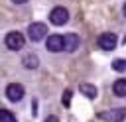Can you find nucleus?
I'll list each match as a JSON object with an SVG mask.
<instances>
[{
	"instance_id": "f257e3e1",
	"label": "nucleus",
	"mask_w": 126,
	"mask_h": 122,
	"mask_svg": "<svg viewBox=\"0 0 126 122\" xmlns=\"http://www.w3.org/2000/svg\"><path fill=\"white\" fill-rule=\"evenodd\" d=\"M45 33H47V26H45V24H41V22L30 24V28H28V35H30V39H32V41H39V39H43V37H45Z\"/></svg>"
},
{
	"instance_id": "f03ea898",
	"label": "nucleus",
	"mask_w": 126,
	"mask_h": 122,
	"mask_svg": "<svg viewBox=\"0 0 126 122\" xmlns=\"http://www.w3.org/2000/svg\"><path fill=\"white\" fill-rule=\"evenodd\" d=\"M6 47L8 49H12V51H16V49H22L24 47V43H26V39H24V35L20 33V31H10L8 35H6Z\"/></svg>"
},
{
	"instance_id": "7ed1b4c3",
	"label": "nucleus",
	"mask_w": 126,
	"mask_h": 122,
	"mask_svg": "<svg viewBox=\"0 0 126 122\" xmlns=\"http://www.w3.org/2000/svg\"><path fill=\"white\" fill-rule=\"evenodd\" d=\"M49 20H51V24H55V26H63V24L69 20V12H67L63 6H57V8L51 10Z\"/></svg>"
},
{
	"instance_id": "20e7f679",
	"label": "nucleus",
	"mask_w": 126,
	"mask_h": 122,
	"mask_svg": "<svg viewBox=\"0 0 126 122\" xmlns=\"http://www.w3.org/2000/svg\"><path fill=\"white\" fill-rule=\"evenodd\" d=\"M6 96H8V100L18 102V100L24 96V87H22L20 83H12V85H8V87H6Z\"/></svg>"
},
{
	"instance_id": "39448f33",
	"label": "nucleus",
	"mask_w": 126,
	"mask_h": 122,
	"mask_svg": "<svg viewBox=\"0 0 126 122\" xmlns=\"http://www.w3.org/2000/svg\"><path fill=\"white\" fill-rule=\"evenodd\" d=\"M98 47L104 49V51H110L116 47V35L114 33H102L98 37Z\"/></svg>"
},
{
	"instance_id": "423d86ee",
	"label": "nucleus",
	"mask_w": 126,
	"mask_h": 122,
	"mask_svg": "<svg viewBox=\"0 0 126 122\" xmlns=\"http://www.w3.org/2000/svg\"><path fill=\"white\" fill-rule=\"evenodd\" d=\"M61 37H63V49L65 51H75L79 47V35L77 33H67Z\"/></svg>"
},
{
	"instance_id": "0eeeda50",
	"label": "nucleus",
	"mask_w": 126,
	"mask_h": 122,
	"mask_svg": "<svg viewBox=\"0 0 126 122\" xmlns=\"http://www.w3.org/2000/svg\"><path fill=\"white\" fill-rule=\"evenodd\" d=\"M45 45H47V49H49V51L57 53V51H61V49H63V37H61V35H57V33H53V35H49V37H47Z\"/></svg>"
},
{
	"instance_id": "6e6552de",
	"label": "nucleus",
	"mask_w": 126,
	"mask_h": 122,
	"mask_svg": "<svg viewBox=\"0 0 126 122\" xmlns=\"http://www.w3.org/2000/svg\"><path fill=\"white\" fill-rule=\"evenodd\" d=\"M124 114H126V110L124 108H118V110H112V112H102L100 118L102 120H110V122H122Z\"/></svg>"
},
{
	"instance_id": "1a4fd4ad",
	"label": "nucleus",
	"mask_w": 126,
	"mask_h": 122,
	"mask_svg": "<svg viewBox=\"0 0 126 122\" xmlns=\"http://www.w3.org/2000/svg\"><path fill=\"white\" fill-rule=\"evenodd\" d=\"M112 91H114L116 96H126V81H124V79H118V81L114 83Z\"/></svg>"
},
{
	"instance_id": "9d476101",
	"label": "nucleus",
	"mask_w": 126,
	"mask_h": 122,
	"mask_svg": "<svg viewBox=\"0 0 126 122\" xmlns=\"http://www.w3.org/2000/svg\"><path fill=\"white\" fill-rule=\"evenodd\" d=\"M37 63H39V61H37L35 55H26V57H24V67H28V69H35Z\"/></svg>"
},
{
	"instance_id": "9b49d317",
	"label": "nucleus",
	"mask_w": 126,
	"mask_h": 122,
	"mask_svg": "<svg viewBox=\"0 0 126 122\" xmlns=\"http://www.w3.org/2000/svg\"><path fill=\"white\" fill-rule=\"evenodd\" d=\"M79 89H81V92H85L89 98H94V96H96V89H94L93 85H81Z\"/></svg>"
},
{
	"instance_id": "f8f14e48",
	"label": "nucleus",
	"mask_w": 126,
	"mask_h": 122,
	"mask_svg": "<svg viewBox=\"0 0 126 122\" xmlns=\"http://www.w3.org/2000/svg\"><path fill=\"white\" fill-rule=\"evenodd\" d=\"M0 122H16V116L10 110H0Z\"/></svg>"
},
{
	"instance_id": "ddd939ff",
	"label": "nucleus",
	"mask_w": 126,
	"mask_h": 122,
	"mask_svg": "<svg viewBox=\"0 0 126 122\" xmlns=\"http://www.w3.org/2000/svg\"><path fill=\"white\" fill-rule=\"evenodd\" d=\"M112 65H114L116 71H124V69H126V61H124V59H116Z\"/></svg>"
},
{
	"instance_id": "4468645a",
	"label": "nucleus",
	"mask_w": 126,
	"mask_h": 122,
	"mask_svg": "<svg viewBox=\"0 0 126 122\" xmlns=\"http://www.w3.org/2000/svg\"><path fill=\"white\" fill-rule=\"evenodd\" d=\"M69 98H71V91H67V92H65V98H63L65 106H69Z\"/></svg>"
},
{
	"instance_id": "2eb2a0df",
	"label": "nucleus",
	"mask_w": 126,
	"mask_h": 122,
	"mask_svg": "<svg viewBox=\"0 0 126 122\" xmlns=\"http://www.w3.org/2000/svg\"><path fill=\"white\" fill-rule=\"evenodd\" d=\"M45 122H59V120H57L55 116H47V118H45Z\"/></svg>"
},
{
	"instance_id": "dca6fc26",
	"label": "nucleus",
	"mask_w": 126,
	"mask_h": 122,
	"mask_svg": "<svg viewBox=\"0 0 126 122\" xmlns=\"http://www.w3.org/2000/svg\"><path fill=\"white\" fill-rule=\"evenodd\" d=\"M12 2H16V4H24V2H28V0H12Z\"/></svg>"
}]
</instances>
